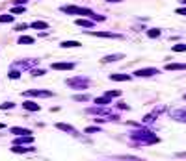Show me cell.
I'll return each mask as SVG.
<instances>
[{
	"mask_svg": "<svg viewBox=\"0 0 186 161\" xmlns=\"http://www.w3.org/2000/svg\"><path fill=\"white\" fill-rule=\"evenodd\" d=\"M30 28H34V30H39V32H41V30H45V28H48V24H47V22H43V20H36V22H32V24H30Z\"/></svg>",
	"mask_w": 186,
	"mask_h": 161,
	"instance_id": "cell-17",
	"label": "cell"
},
{
	"mask_svg": "<svg viewBox=\"0 0 186 161\" xmlns=\"http://www.w3.org/2000/svg\"><path fill=\"white\" fill-rule=\"evenodd\" d=\"M15 4H17V6H24V4H26V0H15Z\"/></svg>",
	"mask_w": 186,
	"mask_h": 161,
	"instance_id": "cell-35",
	"label": "cell"
},
{
	"mask_svg": "<svg viewBox=\"0 0 186 161\" xmlns=\"http://www.w3.org/2000/svg\"><path fill=\"white\" fill-rule=\"evenodd\" d=\"M84 132H86V133H97V132H101V130H99V128H97V126H91V128H89V126H87V128H86V130H84Z\"/></svg>",
	"mask_w": 186,
	"mask_h": 161,
	"instance_id": "cell-31",
	"label": "cell"
},
{
	"mask_svg": "<svg viewBox=\"0 0 186 161\" xmlns=\"http://www.w3.org/2000/svg\"><path fill=\"white\" fill-rule=\"evenodd\" d=\"M184 100H186V95H184Z\"/></svg>",
	"mask_w": 186,
	"mask_h": 161,
	"instance_id": "cell-39",
	"label": "cell"
},
{
	"mask_svg": "<svg viewBox=\"0 0 186 161\" xmlns=\"http://www.w3.org/2000/svg\"><path fill=\"white\" fill-rule=\"evenodd\" d=\"M138 78H147V76H155V74H158V69H155V67H149V69H140V70H136L134 72Z\"/></svg>",
	"mask_w": 186,
	"mask_h": 161,
	"instance_id": "cell-6",
	"label": "cell"
},
{
	"mask_svg": "<svg viewBox=\"0 0 186 161\" xmlns=\"http://www.w3.org/2000/svg\"><path fill=\"white\" fill-rule=\"evenodd\" d=\"M62 13H67V15H82V17H91V19L95 20H104L103 15H97V13H93L91 9H87V8H78V6H63L62 8Z\"/></svg>",
	"mask_w": 186,
	"mask_h": 161,
	"instance_id": "cell-1",
	"label": "cell"
},
{
	"mask_svg": "<svg viewBox=\"0 0 186 161\" xmlns=\"http://www.w3.org/2000/svg\"><path fill=\"white\" fill-rule=\"evenodd\" d=\"M171 117H173L175 121L186 122V109H177V111H173V113H171Z\"/></svg>",
	"mask_w": 186,
	"mask_h": 161,
	"instance_id": "cell-10",
	"label": "cell"
},
{
	"mask_svg": "<svg viewBox=\"0 0 186 161\" xmlns=\"http://www.w3.org/2000/svg\"><path fill=\"white\" fill-rule=\"evenodd\" d=\"M125 56L123 54H112V56H106L103 58V63H114V61H121Z\"/></svg>",
	"mask_w": 186,
	"mask_h": 161,
	"instance_id": "cell-13",
	"label": "cell"
},
{
	"mask_svg": "<svg viewBox=\"0 0 186 161\" xmlns=\"http://www.w3.org/2000/svg\"><path fill=\"white\" fill-rule=\"evenodd\" d=\"M95 104H97V106H103V107H106V106L110 104V98H108L106 95H104V96H99V98H95Z\"/></svg>",
	"mask_w": 186,
	"mask_h": 161,
	"instance_id": "cell-21",
	"label": "cell"
},
{
	"mask_svg": "<svg viewBox=\"0 0 186 161\" xmlns=\"http://www.w3.org/2000/svg\"><path fill=\"white\" fill-rule=\"evenodd\" d=\"M52 69L54 70H73L75 63H52Z\"/></svg>",
	"mask_w": 186,
	"mask_h": 161,
	"instance_id": "cell-8",
	"label": "cell"
},
{
	"mask_svg": "<svg viewBox=\"0 0 186 161\" xmlns=\"http://www.w3.org/2000/svg\"><path fill=\"white\" fill-rule=\"evenodd\" d=\"M60 46L62 48H78L80 43L78 41H63V43H60Z\"/></svg>",
	"mask_w": 186,
	"mask_h": 161,
	"instance_id": "cell-16",
	"label": "cell"
},
{
	"mask_svg": "<svg viewBox=\"0 0 186 161\" xmlns=\"http://www.w3.org/2000/svg\"><path fill=\"white\" fill-rule=\"evenodd\" d=\"M106 2H121V0H106Z\"/></svg>",
	"mask_w": 186,
	"mask_h": 161,
	"instance_id": "cell-37",
	"label": "cell"
},
{
	"mask_svg": "<svg viewBox=\"0 0 186 161\" xmlns=\"http://www.w3.org/2000/svg\"><path fill=\"white\" fill-rule=\"evenodd\" d=\"M22 96H45V98H48V96H52V93L50 91H47V89H32V91H24L22 93Z\"/></svg>",
	"mask_w": 186,
	"mask_h": 161,
	"instance_id": "cell-4",
	"label": "cell"
},
{
	"mask_svg": "<svg viewBox=\"0 0 186 161\" xmlns=\"http://www.w3.org/2000/svg\"><path fill=\"white\" fill-rule=\"evenodd\" d=\"M37 65V60H28V61H21V63H17L15 67H22V69H32V67H36Z\"/></svg>",
	"mask_w": 186,
	"mask_h": 161,
	"instance_id": "cell-15",
	"label": "cell"
},
{
	"mask_svg": "<svg viewBox=\"0 0 186 161\" xmlns=\"http://www.w3.org/2000/svg\"><path fill=\"white\" fill-rule=\"evenodd\" d=\"M22 106H24V109H28V111H39V106H37L36 102H24Z\"/></svg>",
	"mask_w": 186,
	"mask_h": 161,
	"instance_id": "cell-20",
	"label": "cell"
},
{
	"mask_svg": "<svg viewBox=\"0 0 186 161\" xmlns=\"http://www.w3.org/2000/svg\"><path fill=\"white\" fill-rule=\"evenodd\" d=\"M34 43V37H30V35H21L19 37V44H32Z\"/></svg>",
	"mask_w": 186,
	"mask_h": 161,
	"instance_id": "cell-22",
	"label": "cell"
},
{
	"mask_svg": "<svg viewBox=\"0 0 186 161\" xmlns=\"http://www.w3.org/2000/svg\"><path fill=\"white\" fill-rule=\"evenodd\" d=\"M26 28H30V26H26V24H19V26H17L15 30H17V32H24Z\"/></svg>",
	"mask_w": 186,
	"mask_h": 161,
	"instance_id": "cell-33",
	"label": "cell"
},
{
	"mask_svg": "<svg viewBox=\"0 0 186 161\" xmlns=\"http://www.w3.org/2000/svg\"><path fill=\"white\" fill-rule=\"evenodd\" d=\"M106 96H108V98H116V96H121V91H110V93H106Z\"/></svg>",
	"mask_w": 186,
	"mask_h": 161,
	"instance_id": "cell-30",
	"label": "cell"
},
{
	"mask_svg": "<svg viewBox=\"0 0 186 161\" xmlns=\"http://www.w3.org/2000/svg\"><path fill=\"white\" fill-rule=\"evenodd\" d=\"M43 74H47V69H34L32 70V76H43Z\"/></svg>",
	"mask_w": 186,
	"mask_h": 161,
	"instance_id": "cell-27",
	"label": "cell"
},
{
	"mask_svg": "<svg viewBox=\"0 0 186 161\" xmlns=\"http://www.w3.org/2000/svg\"><path fill=\"white\" fill-rule=\"evenodd\" d=\"M11 132H13V135H21V137L32 135V133H30V130H26V128H21V126H13V128H11Z\"/></svg>",
	"mask_w": 186,
	"mask_h": 161,
	"instance_id": "cell-9",
	"label": "cell"
},
{
	"mask_svg": "<svg viewBox=\"0 0 186 161\" xmlns=\"http://www.w3.org/2000/svg\"><path fill=\"white\" fill-rule=\"evenodd\" d=\"M162 109H166V107H158L155 113H149V115H145V117H144V122H145V124H151V122H155V121H156V113H158V111H162Z\"/></svg>",
	"mask_w": 186,
	"mask_h": 161,
	"instance_id": "cell-14",
	"label": "cell"
},
{
	"mask_svg": "<svg viewBox=\"0 0 186 161\" xmlns=\"http://www.w3.org/2000/svg\"><path fill=\"white\" fill-rule=\"evenodd\" d=\"M24 13V6H13V9H11V15L15 17V15H21Z\"/></svg>",
	"mask_w": 186,
	"mask_h": 161,
	"instance_id": "cell-24",
	"label": "cell"
},
{
	"mask_svg": "<svg viewBox=\"0 0 186 161\" xmlns=\"http://www.w3.org/2000/svg\"><path fill=\"white\" fill-rule=\"evenodd\" d=\"M8 78H9V80H19V78H21V72H19V70H11V72L8 74Z\"/></svg>",
	"mask_w": 186,
	"mask_h": 161,
	"instance_id": "cell-26",
	"label": "cell"
},
{
	"mask_svg": "<svg viewBox=\"0 0 186 161\" xmlns=\"http://www.w3.org/2000/svg\"><path fill=\"white\" fill-rule=\"evenodd\" d=\"M89 96L87 95H80V96H75V102H87Z\"/></svg>",
	"mask_w": 186,
	"mask_h": 161,
	"instance_id": "cell-32",
	"label": "cell"
},
{
	"mask_svg": "<svg viewBox=\"0 0 186 161\" xmlns=\"http://www.w3.org/2000/svg\"><path fill=\"white\" fill-rule=\"evenodd\" d=\"M76 24H78V26H84V28H93V22H91V20H86V19H78Z\"/></svg>",
	"mask_w": 186,
	"mask_h": 161,
	"instance_id": "cell-23",
	"label": "cell"
},
{
	"mask_svg": "<svg viewBox=\"0 0 186 161\" xmlns=\"http://www.w3.org/2000/svg\"><path fill=\"white\" fill-rule=\"evenodd\" d=\"M166 70H186V63H169L166 65Z\"/></svg>",
	"mask_w": 186,
	"mask_h": 161,
	"instance_id": "cell-12",
	"label": "cell"
},
{
	"mask_svg": "<svg viewBox=\"0 0 186 161\" xmlns=\"http://www.w3.org/2000/svg\"><path fill=\"white\" fill-rule=\"evenodd\" d=\"M15 106V102H4V104H0V109H11Z\"/></svg>",
	"mask_w": 186,
	"mask_h": 161,
	"instance_id": "cell-29",
	"label": "cell"
},
{
	"mask_svg": "<svg viewBox=\"0 0 186 161\" xmlns=\"http://www.w3.org/2000/svg\"><path fill=\"white\" fill-rule=\"evenodd\" d=\"M160 34H162V30H160V28H151V30H147V35H149L151 39H156Z\"/></svg>",
	"mask_w": 186,
	"mask_h": 161,
	"instance_id": "cell-19",
	"label": "cell"
},
{
	"mask_svg": "<svg viewBox=\"0 0 186 161\" xmlns=\"http://www.w3.org/2000/svg\"><path fill=\"white\" fill-rule=\"evenodd\" d=\"M173 52H186V44H173Z\"/></svg>",
	"mask_w": 186,
	"mask_h": 161,
	"instance_id": "cell-28",
	"label": "cell"
},
{
	"mask_svg": "<svg viewBox=\"0 0 186 161\" xmlns=\"http://www.w3.org/2000/svg\"><path fill=\"white\" fill-rule=\"evenodd\" d=\"M34 148L32 146H21V144H13L11 146V152H17V154H26V152H32Z\"/></svg>",
	"mask_w": 186,
	"mask_h": 161,
	"instance_id": "cell-11",
	"label": "cell"
},
{
	"mask_svg": "<svg viewBox=\"0 0 186 161\" xmlns=\"http://www.w3.org/2000/svg\"><path fill=\"white\" fill-rule=\"evenodd\" d=\"M130 137H132L134 141H142V143H158V137H156V135H153L151 132H144V130L132 132Z\"/></svg>",
	"mask_w": 186,
	"mask_h": 161,
	"instance_id": "cell-2",
	"label": "cell"
},
{
	"mask_svg": "<svg viewBox=\"0 0 186 161\" xmlns=\"http://www.w3.org/2000/svg\"><path fill=\"white\" fill-rule=\"evenodd\" d=\"M56 128L58 130H62L65 133H71V135H78V132L73 128V126H69V124H63V122H56Z\"/></svg>",
	"mask_w": 186,
	"mask_h": 161,
	"instance_id": "cell-7",
	"label": "cell"
},
{
	"mask_svg": "<svg viewBox=\"0 0 186 161\" xmlns=\"http://www.w3.org/2000/svg\"><path fill=\"white\" fill-rule=\"evenodd\" d=\"M179 2H181V4H186V0H179Z\"/></svg>",
	"mask_w": 186,
	"mask_h": 161,
	"instance_id": "cell-38",
	"label": "cell"
},
{
	"mask_svg": "<svg viewBox=\"0 0 186 161\" xmlns=\"http://www.w3.org/2000/svg\"><path fill=\"white\" fill-rule=\"evenodd\" d=\"M89 35H95V37H104V39H123V35L119 34H112V32H86Z\"/></svg>",
	"mask_w": 186,
	"mask_h": 161,
	"instance_id": "cell-5",
	"label": "cell"
},
{
	"mask_svg": "<svg viewBox=\"0 0 186 161\" xmlns=\"http://www.w3.org/2000/svg\"><path fill=\"white\" fill-rule=\"evenodd\" d=\"M110 78H112L114 81H128V80H130V76H128V74H112Z\"/></svg>",
	"mask_w": 186,
	"mask_h": 161,
	"instance_id": "cell-18",
	"label": "cell"
},
{
	"mask_svg": "<svg viewBox=\"0 0 186 161\" xmlns=\"http://www.w3.org/2000/svg\"><path fill=\"white\" fill-rule=\"evenodd\" d=\"M13 19H15V17H13L11 13H9V15H2V17H0V22H2V24H8V22H11Z\"/></svg>",
	"mask_w": 186,
	"mask_h": 161,
	"instance_id": "cell-25",
	"label": "cell"
},
{
	"mask_svg": "<svg viewBox=\"0 0 186 161\" xmlns=\"http://www.w3.org/2000/svg\"><path fill=\"white\" fill-rule=\"evenodd\" d=\"M4 128H6V126H4V124H2V122H0V130H4Z\"/></svg>",
	"mask_w": 186,
	"mask_h": 161,
	"instance_id": "cell-36",
	"label": "cell"
},
{
	"mask_svg": "<svg viewBox=\"0 0 186 161\" xmlns=\"http://www.w3.org/2000/svg\"><path fill=\"white\" fill-rule=\"evenodd\" d=\"M175 13H179V15H186V8H177V11Z\"/></svg>",
	"mask_w": 186,
	"mask_h": 161,
	"instance_id": "cell-34",
	"label": "cell"
},
{
	"mask_svg": "<svg viewBox=\"0 0 186 161\" xmlns=\"http://www.w3.org/2000/svg\"><path fill=\"white\" fill-rule=\"evenodd\" d=\"M65 83H67L69 87H73V89H86V87H89V78H86V76H76V78L65 80Z\"/></svg>",
	"mask_w": 186,
	"mask_h": 161,
	"instance_id": "cell-3",
	"label": "cell"
}]
</instances>
